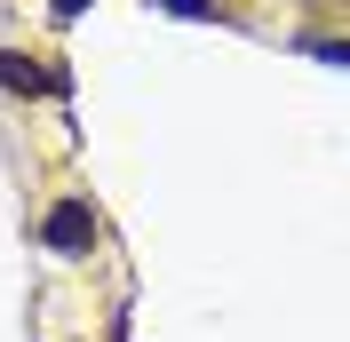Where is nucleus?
<instances>
[{
  "instance_id": "f257e3e1",
  "label": "nucleus",
  "mask_w": 350,
  "mask_h": 342,
  "mask_svg": "<svg viewBox=\"0 0 350 342\" xmlns=\"http://www.w3.org/2000/svg\"><path fill=\"white\" fill-rule=\"evenodd\" d=\"M40 247L64 255V263H80L88 247H96V207H88V199H56V207L40 215Z\"/></svg>"
},
{
  "instance_id": "f03ea898",
  "label": "nucleus",
  "mask_w": 350,
  "mask_h": 342,
  "mask_svg": "<svg viewBox=\"0 0 350 342\" xmlns=\"http://www.w3.org/2000/svg\"><path fill=\"white\" fill-rule=\"evenodd\" d=\"M0 88H24V96H32V88H64V80H48V72L32 64V56H16V48H0Z\"/></svg>"
},
{
  "instance_id": "7ed1b4c3",
  "label": "nucleus",
  "mask_w": 350,
  "mask_h": 342,
  "mask_svg": "<svg viewBox=\"0 0 350 342\" xmlns=\"http://www.w3.org/2000/svg\"><path fill=\"white\" fill-rule=\"evenodd\" d=\"M303 56H319V64H342V72H350V40H303Z\"/></svg>"
},
{
  "instance_id": "20e7f679",
  "label": "nucleus",
  "mask_w": 350,
  "mask_h": 342,
  "mask_svg": "<svg viewBox=\"0 0 350 342\" xmlns=\"http://www.w3.org/2000/svg\"><path fill=\"white\" fill-rule=\"evenodd\" d=\"M159 8H167V16H191V24H207V16H215V0H159Z\"/></svg>"
},
{
  "instance_id": "39448f33",
  "label": "nucleus",
  "mask_w": 350,
  "mask_h": 342,
  "mask_svg": "<svg viewBox=\"0 0 350 342\" xmlns=\"http://www.w3.org/2000/svg\"><path fill=\"white\" fill-rule=\"evenodd\" d=\"M80 8H88V0H56V16H80Z\"/></svg>"
}]
</instances>
